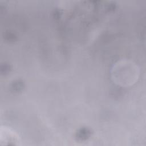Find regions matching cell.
<instances>
[{"label": "cell", "mask_w": 146, "mask_h": 146, "mask_svg": "<svg viewBox=\"0 0 146 146\" xmlns=\"http://www.w3.org/2000/svg\"><path fill=\"white\" fill-rule=\"evenodd\" d=\"M131 65L127 62H122L117 64L113 68V77L116 82L121 84L131 82Z\"/></svg>", "instance_id": "obj_1"}, {"label": "cell", "mask_w": 146, "mask_h": 146, "mask_svg": "<svg viewBox=\"0 0 146 146\" xmlns=\"http://www.w3.org/2000/svg\"><path fill=\"white\" fill-rule=\"evenodd\" d=\"M19 141L17 135L10 128L3 126L1 127L0 131V142L1 145L15 144Z\"/></svg>", "instance_id": "obj_2"}]
</instances>
